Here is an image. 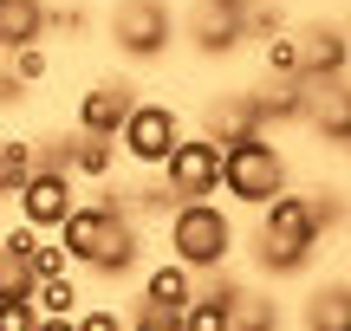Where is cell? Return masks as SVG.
Returning <instances> with one entry per match:
<instances>
[{
  "label": "cell",
  "mask_w": 351,
  "mask_h": 331,
  "mask_svg": "<svg viewBox=\"0 0 351 331\" xmlns=\"http://www.w3.org/2000/svg\"><path fill=\"white\" fill-rule=\"evenodd\" d=\"M33 260L13 254V247H0V299H33Z\"/></svg>",
  "instance_id": "44dd1931"
},
{
  "label": "cell",
  "mask_w": 351,
  "mask_h": 331,
  "mask_svg": "<svg viewBox=\"0 0 351 331\" xmlns=\"http://www.w3.org/2000/svg\"><path fill=\"white\" fill-rule=\"evenodd\" d=\"M33 325H39L33 299H0V331H33Z\"/></svg>",
  "instance_id": "4316f807"
},
{
  "label": "cell",
  "mask_w": 351,
  "mask_h": 331,
  "mask_svg": "<svg viewBox=\"0 0 351 331\" xmlns=\"http://www.w3.org/2000/svg\"><path fill=\"white\" fill-rule=\"evenodd\" d=\"M33 312H39V319H72V312H78V286H72V273H59V280H39V286H33Z\"/></svg>",
  "instance_id": "ffe728a7"
},
{
  "label": "cell",
  "mask_w": 351,
  "mask_h": 331,
  "mask_svg": "<svg viewBox=\"0 0 351 331\" xmlns=\"http://www.w3.org/2000/svg\"><path fill=\"white\" fill-rule=\"evenodd\" d=\"M46 39V7L39 0H0V52H20Z\"/></svg>",
  "instance_id": "5bb4252c"
},
{
  "label": "cell",
  "mask_w": 351,
  "mask_h": 331,
  "mask_svg": "<svg viewBox=\"0 0 351 331\" xmlns=\"http://www.w3.org/2000/svg\"><path fill=\"white\" fill-rule=\"evenodd\" d=\"M33 331H72V319H39Z\"/></svg>",
  "instance_id": "f1b7e54d"
},
{
  "label": "cell",
  "mask_w": 351,
  "mask_h": 331,
  "mask_svg": "<svg viewBox=\"0 0 351 331\" xmlns=\"http://www.w3.org/2000/svg\"><path fill=\"white\" fill-rule=\"evenodd\" d=\"M52 234H59L65 260H72V267H91L98 280H124V273H137V260H143L137 215H117L111 202H78Z\"/></svg>",
  "instance_id": "7a4b0ae2"
},
{
  "label": "cell",
  "mask_w": 351,
  "mask_h": 331,
  "mask_svg": "<svg viewBox=\"0 0 351 331\" xmlns=\"http://www.w3.org/2000/svg\"><path fill=\"white\" fill-rule=\"evenodd\" d=\"M267 46V72L274 78H306L300 72V33H274V39H261Z\"/></svg>",
  "instance_id": "603a6c76"
},
{
  "label": "cell",
  "mask_w": 351,
  "mask_h": 331,
  "mask_svg": "<svg viewBox=\"0 0 351 331\" xmlns=\"http://www.w3.org/2000/svg\"><path fill=\"white\" fill-rule=\"evenodd\" d=\"M339 215H345V202L332 189H319V195H287L280 189L267 202L261 234H254V273L261 280H300L319 260V241L339 228Z\"/></svg>",
  "instance_id": "6da1fadb"
},
{
  "label": "cell",
  "mask_w": 351,
  "mask_h": 331,
  "mask_svg": "<svg viewBox=\"0 0 351 331\" xmlns=\"http://www.w3.org/2000/svg\"><path fill=\"white\" fill-rule=\"evenodd\" d=\"M182 331H228V299L195 293V299L182 306Z\"/></svg>",
  "instance_id": "7402d4cb"
},
{
  "label": "cell",
  "mask_w": 351,
  "mask_h": 331,
  "mask_svg": "<svg viewBox=\"0 0 351 331\" xmlns=\"http://www.w3.org/2000/svg\"><path fill=\"white\" fill-rule=\"evenodd\" d=\"M72 331H130L111 306H91V312H72Z\"/></svg>",
  "instance_id": "83f0119b"
},
{
  "label": "cell",
  "mask_w": 351,
  "mask_h": 331,
  "mask_svg": "<svg viewBox=\"0 0 351 331\" xmlns=\"http://www.w3.org/2000/svg\"><path fill=\"white\" fill-rule=\"evenodd\" d=\"M254 130H261V124H254L247 98H221V104H208V124H202V137H208V143H221V150H228V143L254 137Z\"/></svg>",
  "instance_id": "2e32d148"
},
{
  "label": "cell",
  "mask_w": 351,
  "mask_h": 331,
  "mask_svg": "<svg viewBox=\"0 0 351 331\" xmlns=\"http://www.w3.org/2000/svg\"><path fill=\"white\" fill-rule=\"evenodd\" d=\"M182 143V117L169 111V104H130L124 130H117V156H130L137 169H163V156Z\"/></svg>",
  "instance_id": "8992f818"
},
{
  "label": "cell",
  "mask_w": 351,
  "mask_h": 331,
  "mask_svg": "<svg viewBox=\"0 0 351 331\" xmlns=\"http://www.w3.org/2000/svg\"><path fill=\"white\" fill-rule=\"evenodd\" d=\"M130 331H182V312L169 306H137V319H124Z\"/></svg>",
  "instance_id": "484cf974"
},
{
  "label": "cell",
  "mask_w": 351,
  "mask_h": 331,
  "mask_svg": "<svg viewBox=\"0 0 351 331\" xmlns=\"http://www.w3.org/2000/svg\"><path fill=\"white\" fill-rule=\"evenodd\" d=\"M300 117L319 130V143L351 150V91L339 85V78H306V111Z\"/></svg>",
  "instance_id": "30bf717a"
},
{
  "label": "cell",
  "mask_w": 351,
  "mask_h": 331,
  "mask_svg": "<svg viewBox=\"0 0 351 331\" xmlns=\"http://www.w3.org/2000/svg\"><path fill=\"white\" fill-rule=\"evenodd\" d=\"M351 59V33L345 26H313V33H300V72L306 78H339Z\"/></svg>",
  "instance_id": "7c38bea8"
},
{
  "label": "cell",
  "mask_w": 351,
  "mask_h": 331,
  "mask_svg": "<svg viewBox=\"0 0 351 331\" xmlns=\"http://www.w3.org/2000/svg\"><path fill=\"white\" fill-rule=\"evenodd\" d=\"M137 104V85L130 78H98V85L78 98V137H117Z\"/></svg>",
  "instance_id": "9c48e42d"
},
{
  "label": "cell",
  "mask_w": 351,
  "mask_h": 331,
  "mask_svg": "<svg viewBox=\"0 0 351 331\" xmlns=\"http://www.w3.org/2000/svg\"><path fill=\"white\" fill-rule=\"evenodd\" d=\"M306 331H351V280H319L300 306Z\"/></svg>",
  "instance_id": "4fadbf2b"
},
{
  "label": "cell",
  "mask_w": 351,
  "mask_h": 331,
  "mask_svg": "<svg viewBox=\"0 0 351 331\" xmlns=\"http://www.w3.org/2000/svg\"><path fill=\"white\" fill-rule=\"evenodd\" d=\"M280 189H287V156L274 150L267 130H254V137H241V143L221 150V195H228V202L267 208Z\"/></svg>",
  "instance_id": "277c9868"
},
{
  "label": "cell",
  "mask_w": 351,
  "mask_h": 331,
  "mask_svg": "<svg viewBox=\"0 0 351 331\" xmlns=\"http://www.w3.org/2000/svg\"><path fill=\"white\" fill-rule=\"evenodd\" d=\"M0 234H7V202H0Z\"/></svg>",
  "instance_id": "f546056e"
},
{
  "label": "cell",
  "mask_w": 351,
  "mask_h": 331,
  "mask_svg": "<svg viewBox=\"0 0 351 331\" xmlns=\"http://www.w3.org/2000/svg\"><path fill=\"white\" fill-rule=\"evenodd\" d=\"M189 39H195L208 59H215V52H234L241 39H247V0H202Z\"/></svg>",
  "instance_id": "8fae6325"
},
{
  "label": "cell",
  "mask_w": 351,
  "mask_h": 331,
  "mask_svg": "<svg viewBox=\"0 0 351 331\" xmlns=\"http://www.w3.org/2000/svg\"><path fill=\"white\" fill-rule=\"evenodd\" d=\"M33 280H59V273H72V260H65V247H59V234L52 241H33Z\"/></svg>",
  "instance_id": "cb8c5ba5"
},
{
  "label": "cell",
  "mask_w": 351,
  "mask_h": 331,
  "mask_svg": "<svg viewBox=\"0 0 351 331\" xmlns=\"http://www.w3.org/2000/svg\"><path fill=\"white\" fill-rule=\"evenodd\" d=\"M7 72L20 78V85H39V78L52 72V59H46L39 46H20V52H7Z\"/></svg>",
  "instance_id": "d4e9b609"
},
{
  "label": "cell",
  "mask_w": 351,
  "mask_h": 331,
  "mask_svg": "<svg viewBox=\"0 0 351 331\" xmlns=\"http://www.w3.org/2000/svg\"><path fill=\"white\" fill-rule=\"evenodd\" d=\"M169 39H176V13L163 7V0H117L111 7V46L124 52L130 65L163 59Z\"/></svg>",
  "instance_id": "5b68a950"
},
{
  "label": "cell",
  "mask_w": 351,
  "mask_h": 331,
  "mask_svg": "<svg viewBox=\"0 0 351 331\" xmlns=\"http://www.w3.org/2000/svg\"><path fill=\"white\" fill-rule=\"evenodd\" d=\"M228 331H280V306L241 286V299L228 306Z\"/></svg>",
  "instance_id": "ac0fdd59"
},
{
  "label": "cell",
  "mask_w": 351,
  "mask_h": 331,
  "mask_svg": "<svg viewBox=\"0 0 351 331\" xmlns=\"http://www.w3.org/2000/svg\"><path fill=\"white\" fill-rule=\"evenodd\" d=\"M13 202H20V221H26V228L52 234V228L78 208V189H72V176H65V169H33V176L20 182V195H13Z\"/></svg>",
  "instance_id": "ba28073f"
},
{
  "label": "cell",
  "mask_w": 351,
  "mask_h": 331,
  "mask_svg": "<svg viewBox=\"0 0 351 331\" xmlns=\"http://www.w3.org/2000/svg\"><path fill=\"white\" fill-rule=\"evenodd\" d=\"M26 176H33V143H26V137H0V202L20 195Z\"/></svg>",
  "instance_id": "d6986e66"
},
{
  "label": "cell",
  "mask_w": 351,
  "mask_h": 331,
  "mask_svg": "<svg viewBox=\"0 0 351 331\" xmlns=\"http://www.w3.org/2000/svg\"><path fill=\"white\" fill-rule=\"evenodd\" d=\"M189 299H195V273H189L182 260H163V267L143 273V306H169V312H182Z\"/></svg>",
  "instance_id": "9a60e30c"
},
{
  "label": "cell",
  "mask_w": 351,
  "mask_h": 331,
  "mask_svg": "<svg viewBox=\"0 0 351 331\" xmlns=\"http://www.w3.org/2000/svg\"><path fill=\"white\" fill-rule=\"evenodd\" d=\"M163 189L176 195V202H202V195H215L221 189V143H208V137H182L176 150L163 156Z\"/></svg>",
  "instance_id": "52a82bcc"
},
{
  "label": "cell",
  "mask_w": 351,
  "mask_h": 331,
  "mask_svg": "<svg viewBox=\"0 0 351 331\" xmlns=\"http://www.w3.org/2000/svg\"><path fill=\"white\" fill-rule=\"evenodd\" d=\"M111 169H117V137H78L72 130V182L85 176V182H111Z\"/></svg>",
  "instance_id": "e0dca14e"
},
{
  "label": "cell",
  "mask_w": 351,
  "mask_h": 331,
  "mask_svg": "<svg viewBox=\"0 0 351 331\" xmlns=\"http://www.w3.org/2000/svg\"><path fill=\"white\" fill-rule=\"evenodd\" d=\"M169 260H182L189 273H215L234 260V221L228 208H215V195L169 208Z\"/></svg>",
  "instance_id": "3957f363"
}]
</instances>
